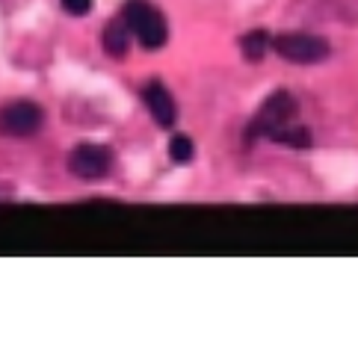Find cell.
Returning a JSON list of instances; mask_svg holds the SVG:
<instances>
[{"instance_id": "cell-1", "label": "cell", "mask_w": 358, "mask_h": 340, "mask_svg": "<svg viewBox=\"0 0 358 340\" xmlns=\"http://www.w3.org/2000/svg\"><path fill=\"white\" fill-rule=\"evenodd\" d=\"M122 18L145 50H157L166 45V39H169L166 18L160 15L157 6L148 3V0H127L122 6Z\"/></svg>"}, {"instance_id": "cell-2", "label": "cell", "mask_w": 358, "mask_h": 340, "mask_svg": "<svg viewBox=\"0 0 358 340\" xmlns=\"http://www.w3.org/2000/svg\"><path fill=\"white\" fill-rule=\"evenodd\" d=\"M270 47L285 62H296V66H314L329 57V42L311 33H278L270 39Z\"/></svg>"}, {"instance_id": "cell-3", "label": "cell", "mask_w": 358, "mask_h": 340, "mask_svg": "<svg viewBox=\"0 0 358 340\" xmlns=\"http://www.w3.org/2000/svg\"><path fill=\"white\" fill-rule=\"evenodd\" d=\"M296 119V101H293L290 92H273L270 98L261 104L258 110V116H255L249 121V128H246V140H261V136H266L270 140V133L278 131L281 124H287Z\"/></svg>"}, {"instance_id": "cell-4", "label": "cell", "mask_w": 358, "mask_h": 340, "mask_svg": "<svg viewBox=\"0 0 358 340\" xmlns=\"http://www.w3.org/2000/svg\"><path fill=\"white\" fill-rule=\"evenodd\" d=\"M45 124V112L33 101H9L0 107V136H33Z\"/></svg>"}, {"instance_id": "cell-5", "label": "cell", "mask_w": 358, "mask_h": 340, "mask_svg": "<svg viewBox=\"0 0 358 340\" xmlns=\"http://www.w3.org/2000/svg\"><path fill=\"white\" fill-rule=\"evenodd\" d=\"M113 166V151L107 145L83 142L69 154V172L80 181H101Z\"/></svg>"}, {"instance_id": "cell-6", "label": "cell", "mask_w": 358, "mask_h": 340, "mask_svg": "<svg viewBox=\"0 0 358 340\" xmlns=\"http://www.w3.org/2000/svg\"><path fill=\"white\" fill-rule=\"evenodd\" d=\"M143 101H145V107L151 112V119H155L160 128H172L175 119H178V104H175V98L172 92L166 89L163 83H148L145 89H143Z\"/></svg>"}, {"instance_id": "cell-7", "label": "cell", "mask_w": 358, "mask_h": 340, "mask_svg": "<svg viewBox=\"0 0 358 340\" xmlns=\"http://www.w3.org/2000/svg\"><path fill=\"white\" fill-rule=\"evenodd\" d=\"M101 42H104V47H107L110 57L122 59V57L127 54V47H131V27L124 24V18L110 21L107 27H104V36H101Z\"/></svg>"}, {"instance_id": "cell-8", "label": "cell", "mask_w": 358, "mask_h": 340, "mask_svg": "<svg viewBox=\"0 0 358 340\" xmlns=\"http://www.w3.org/2000/svg\"><path fill=\"white\" fill-rule=\"evenodd\" d=\"M270 140L273 142H278V145H287V148H296V151H302V148H311V131L305 128V124H293V121H287V124H281L278 131H273L270 133Z\"/></svg>"}, {"instance_id": "cell-9", "label": "cell", "mask_w": 358, "mask_h": 340, "mask_svg": "<svg viewBox=\"0 0 358 340\" xmlns=\"http://www.w3.org/2000/svg\"><path fill=\"white\" fill-rule=\"evenodd\" d=\"M240 50L249 62H261L266 50H270V36H266V30H252L240 39Z\"/></svg>"}, {"instance_id": "cell-10", "label": "cell", "mask_w": 358, "mask_h": 340, "mask_svg": "<svg viewBox=\"0 0 358 340\" xmlns=\"http://www.w3.org/2000/svg\"><path fill=\"white\" fill-rule=\"evenodd\" d=\"M193 140H187V136H175V140L169 142V154L175 163H189L193 160Z\"/></svg>"}, {"instance_id": "cell-11", "label": "cell", "mask_w": 358, "mask_h": 340, "mask_svg": "<svg viewBox=\"0 0 358 340\" xmlns=\"http://www.w3.org/2000/svg\"><path fill=\"white\" fill-rule=\"evenodd\" d=\"M69 15H89L92 12V0H59Z\"/></svg>"}]
</instances>
